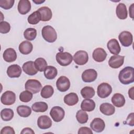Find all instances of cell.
<instances>
[{"label": "cell", "mask_w": 134, "mask_h": 134, "mask_svg": "<svg viewBox=\"0 0 134 134\" xmlns=\"http://www.w3.org/2000/svg\"><path fill=\"white\" fill-rule=\"evenodd\" d=\"M48 106L47 104L43 102H36L32 105L31 109L35 112L43 113L47 110Z\"/></svg>", "instance_id": "obj_29"}, {"label": "cell", "mask_w": 134, "mask_h": 134, "mask_svg": "<svg viewBox=\"0 0 134 134\" xmlns=\"http://www.w3.org/2000/svg\"><path fill=\"white\" fill-rule=\"evenodd\" d=\"M32 93L29 91H24L20 93L19 95V99L20 101L27 103L31 100L32 98Z\"/></svg>", "instance_id": "obj_38"}, {"label": "cell", "mask_w": 134, "mask_h": 134, "mask_svg": "<svg viewBox=\"0 0 134 134\" xmlns=\"http://www.w3.org/2000/svg\"><path fill=\"white\" fill-rule=\"evenodd\" d=\"M15 132L14 129L9 126H6L3 127L1 131V134H15Z\"/></svg>", "instance_id": "obj_41"}, {"label": "cell", "mask_w": 134, "mask_h": 134, "mask_svg": "<svg viewBox=\"0 0 134 134\" xmlns=\"http://www.w3.org/2000/svg\"><path fill=\"white\" fill-rule=\"evenodd\" d=\"M37 125L41 129H47L52 126V121L48 116L42 115L37 120Z\"/></svg>", "instance_id": "obj_14"}, {"label": "cell", "mask_w": 134, "mask_h": 134, "mask_svg": "<svg viewBox=\"0 0 134 134\" xmlns=\"http://www.w3.org/2000/svg\"><path fill=\"white\" fill-rule=\"evenodd\" d=\"M100 112L106 116H110L114 114L115 111V107L108 103H104L102 104L99 107Z\"/></svg>", "instance_id": "obj_22"}, {"label": "cell", "mask_w": 134, "mask_h": 134, "mask_svg": "<svg viewBox=\"0 0 134 134\" xmlns=\"http://www.w3.org/2000/svg\"><path fill=\"white\" fill-rule=\"evenodd\" d=\"M107 55L106 52L102 48H97L95 49L92 54L93 59L97 62H102L104 61Z\"/></svg>", "instance_id": "obj_16"}, {"label": "cell", "mask_w": 134, "mask_h": 134, "mask_svg": "<svg viewBox=\"0 0 134 134\" xmlns=\"http://www.w3.org/2000/svg\"><path fill=\"white\" fill-rule=\"evenodd\" d=\"M95 103L91 99H84L81 104V108L83 110L86 111H92L95 108Z\"/></svg>", "instance_id": "obj_27"}, {"label": "cell", "mask_w": 134, "mask_h": 134, "mask_svg": "<svg viewBox=\"0 0 134 134\" xmlns=\"http://www.w3.org/2000/svg\"><path fill=\"white\" fill-rule=\"evenodd\" d=\"M107 47L109 52L115 55L118 54L121 50L119 42L116 39H112L108 41Z\"/></svg>", "instance_id": "obj_17"}, {"label": "cell", "mask_w": 134, "mask_h": 134, "mask_svg": "<svg viewBox=\"0 0 134 134\" xmlns=\"http://www.w3.org/2000/svg\"><path fill=\"white\" fill-rule=\"evenodd\" d=\"M125 57L120 55H114L111 56L109 61L108 64L111 68L117 69L122 66L124 62Z\"/></svg>", "instance_id": "obj_12"}, {"label": "cell", "mask_w": 134, "mask_h": 134, "mask_svg": "<svg viewBox=\"0 0 134 134\" xmlns=\"http://www.w3.org/2000/svg\"><path fill=\"white\" fill-rule=\"evenodd\" d=\"M10 30V24L6 21H2L0 23V32L1 34H7Z\"/></svg>", "instance_id": "obj_40"}, {"label": "cell", "mask_w": 134, "mask_h": 134, "mask_svg": "<svg viewBox=\"0 0 134 134\" xmlns=\"http://www.w3.org/2000/svg\"><path fill=\"white\" fill-rule=\"evenodd\" d=\"M73 59L77 65H82L85 64L88 60V53L84 50H79L74 54Z\"/></svg>", "instance_id": "obj_7"}, {"label": "cell", "mask_w": 134, "mask_h": 134, "mask_svg": "<svg viewBox=\"0 0 134 134\" xmlns=\"http://www.w3.org/2000/svg\"><path fill=\"white\" fill-rule=\"evenodd\" d=\"M35 65L38 71H44L47 66V63L44 59L42 58H38L35 61Z\"/></svg>", "instance_id": "obj_37"}, {"label": "cell", "mask_w": 134, "mask_h": 134, "mask_svg": "<svg viewBox=\"0 0 134 134\" xmlns=\"http://www.w3.org/2000/svg\"><path fill=\"white\" fill-rule=\"evenodd\" d=\"M22 68L24 72L29 75H34L36 74L38 71L35 66V62L32 61L24 63Z\"/></svg>", "instance_id": "obj_15"}, {"label": "cell", "mask_w": 134, "mask_h": 134, "mask_svg": "<svg viewBox=\"0 0 134 134\" xmlns=\"http://www.w3.org/2000/svg\"><path fill=\"white\" fill-rule=\"evenodd\" d=\"M37 11L41 16V20L47 21L50 20L52 16V13L50 8L47 6H43L39 8Z\"/></svg>", "instance_id": "obj_20"}, {"label": "cell", "mask_w": 134, "mask_h": 134, "mask_svg": "<svg viewBox=\"0 0 134 134\" xmlns=\"http://www.w3.org/2000/svg\"><path fill=\"white\" fill-rule=\"evenodd\" d=\"M112 92L111 86L107 83H102L100 84L97 89L98 96L102 98H105L109 96Z\"/></svg>", "instance_id": "obj_5"}, {"label": "cell", "mask_w": 134, "mask_h": 134, "mask_svg": "<svg viewBox=\"0 0 134 134\" xmlns=\"http://www.w3.org/2000/svg\"><path fill=\"white\" fill-rule=\"evenodd\" d=\"M93 134V132L91 129L86 127H81L78 131V134Z\"/></svg>", "instance_id": "obj_42"}, {"label": "cell", "mask_w": 134, "mask_h": 134, "mask_svg": "<svg viewBox=\"0 0 134 134\" xmlns=\"http://www.w3.org/2000/svg\"><path fill=\"white\" fill-rule=\"evenodd\" d=\"M18 10L21 15H25L30 12L31 4L28 0H20L18 4Z\"/></svg>", "instance_id": "obj_19"}, {"label": "cell", "mask_w": 134, "mask_h": 134, "mask_svg": "<svg viewBox=\"0 0 134 134\" xmlns=\"http://www.w3.org/2000/svg\"><path fill=\"white\" fill-rule=\"evenodd\" d=\"M133 88H134V87H132L129 90V91H128L129 96L132 100L133 99Z\"/></svg>", "instance_id": "obj_46"}, {"label": "cell", "mask_w": 134, "mask_h": 134, "mask_svg": "<svg viewBox=\"0 0 134 134\" xmlns=\"http://www.w3.org/2000/svg\"><path fill=\"white\" fill-rule=\"evenodd\" d=\"M50 115L53 121L55 122H60L63 119L65 112L62 107L57 106L51 108L50 111Z\"/></svg>", "instance_id": "obj_6"}, {"label": "cell", "mask_w": 134, "mask_h": 134, "mask_svg": "<svg viewBox=\"0 0 134 134\" xmlns=\"http://www.w3.org/2000/svg\"><path fill=\"white\" fill-rule=\"evenodd\" d=\"M14 3V0H1L0 7L4 9H9L13 6Z\"/></svg>", "instance_id": "obj_39"}, {"label": "cell", "mask_w": 134, "mask_h": 134, "mask_svg": "<svg viewBox=\"0 0 134 134\" xmlns=\"http://www.w3.org/2000/svg\"><path fill=\"white\" fill-rule=\"evenodd\" d=\"M14 111L10 108H4L1 111V117L2 120L5 121L10 120L14 117Z\"/></svg>", "instance_id": "obj_32"}, {"label": "cell", "mask_w": 134, "mask_h": 134, "mask_svg": "<svg viewBox=\"0 0 134 134\" xmlns=\"http://www.w3.org/2000/svg\"><path fill=\"white\" fill-rule=\"evenodd\" d=\"M79 102L77 95L75 93H70L64 97V102L68 106H74Z\"/></svg>", "instance_id": "obj_26"}, {"label": "cell", "mask_w": 134, "mask_h": 134, "mask_svg": "<svg viewBox=\"0 0 134 134\" xmlns=\"http://www.w3.org/2000/svg\"><path fill=\"white\" fill-rule=\"evenodd\" d=\"M33 2L35 3L36 4H41V3H42L43 2H44V1H34L33 0Z\"/></svg>", "instance_id": "obj_47"}, {"label": "cell", "mask_w": 134, "mask_h": 134, "mask_svg": "<svg viewBox=\"0 0 134 134\" xmlns=\"http://www.w3.org/2000/svg\"><path fill=\"white\" fill-rule=\"evenodd\" d=\"M113 104L117 107H121L125 104V98L123 95L120 93L115 94L111 97Z\"/></svg>", "instance_id": "obj_24"}, {"label": "cell", "mask_w": 134, "mask_h": 134, "mask_svg": "<svg viewBox=\"0 0 134 134\" xmlns=\"http://www.w3.org/2000/svg\"><path fill=\"white\" fill-rule=\"evenodd\" d=\"M25 88L26 90L31 92L33 94L38 93L42 88L41 83L35 79H30L26 81L25 84Z\"/></svg>", "instance_id": "obj_4"}, {"label": "cell", "mask_w": 134, "mask_h": 134, "mask_svg": "<svg viewBox=\"0 0 134 134\" xmlns=\"http://www.w3.org/2000/svg\"><path fill=\"white\" fill-rule=\"evenodd\" d=\"M81 94L83 98L90 99L95 95V92L93 87L90 86H85L81 90Z\"/></svg>", "instance_id": "obj_31"}, {"label": "cell", "mask_w": 134, "mask_h": 134, "mask_svg": "<svg viewBox=\"0 0 134 134\" xmlns=\"http://www.w3.org/2000/svg\"><path fill=\"white\" fill-rule=\"evenodd\" d=\"M21 67L18 64H13L9 66L7 69V74L9 77H19L21 74Z\"/></svg>", "instance_id": "obj_18"}, {"label": "cell", "mask_w": 134, "mask_h": 134, "mask_svg": "<svg viewBox=\"0 0 134 134\" xmlns=\"http://www.w3.org/2000/svg\"><path fill=\"white\" fill-rule=\"evenodd\" d=\"M57 89L62 92L67 91L70 87V81L69 79L64 76L59 77L56 82Z\"/></svg>", "instance_id": "obj_9"}, {"label": "cell", "mask_w": 134, "mask_h": 134, "mask_svg": "<svg viewBox=\"0 0 134 134\" xmlns=\"http://www.w3.org/2000/svg\"><path fill=\"white\" fill-rule=\"evenodd\" d=\"M57 62L61 66H67L70 64L73 60L72 55L67 52H59L55 56Z\"/></svg>", "instance_id": "obj_3"}, {"label": "cell", "mask_w": 134, "mask_h": 134, "mask_svg": "<svg viewBox=\"0 0 134 134\" xmlns=\"http://www.w3.org/2000/svg\"><path fill=\"white\" fill-rule=\"evenodd\" d=\"M1 100L2 103L5 105H13L16 100V95L12 91H7L2 94Z\"/></svg>", "instance_id": "obj_10"}, {"label": "cell", "mask_w": 134, "mask_h": 134, "mask_svg": "<svg viewBox=\"0 0 134 134\" xmlns=\"http://www.w3.org/2000/svg\"><path fill=\"white\" fill-rule=\"evenodd\" d=\"M76 118L79 123L83 124L86 123L88 121V116L84 110L81 109L77 111L76 114Z\"/></svg>", "instance_id": "obj_35"}, {"label": "cell", "mask_w": 134, "mask_h": 134, "mask_svg": "<svg viewBox=\"0 0 134 134\" xmlns=\"http://www.w3.org/2000/svg\"><path fill=\"white\" fill-rule=\"evenodd\" d=\"M24 36L29 41L34 40L37 36V30L33 28H28L24 31Z\"/></svg>", "instance_id": "obj_34"}, {"label": "cell", "mask_w": 134, "mask_h": 134, "mask_svg": "<svg viewBox=\"0 0 134 134\" xmlns=\"http://www.w3.org/2000/svg\"><path fill=\"white\" fill-rule=\"evenodd\" d=\"M58 74L57 69L53 66H47L44 71V75L48 80L54 79Z\"/></svg>", "instance_id": "obj_28"}, {"label": "cell", "mask_w": 134, "mask_h": 134, "mask_svg": "<svg viewBox=\"0 0 134 134\" xmlns=\"http://www.w3.org/2000/svg\"><path fill=\"white\" fill-rule=\"evenodd\" d=\"M121 44L124 47H129L132 43L133 36L131 32L128 31H123L118 36Z\"/></svg>", "instance_id": "obj_8"}, {"label": "cell", "mask_w": 134, "mask_h": 134, "mask_svg": "<svg viewBox=\"0 0 134 134\" xmlns=\"http://www.w3.org/2000/svg\"><path fill=\"white\" fill-rule=\"evenodd\" d=\"M54 93V90L52 86L47 85L44 86L41 91L40 95L44 98H48L52 96Z\"/></svg>", "instance_id": "obj_33"}, {"label": "cell", "mask_w": 134, "mask_h": 134, "mask_svg": "<svg viewBox=\"0 0 134 134\" xmlns=\"http://www.w3.org/2000/svg\"><path fill=\"white\" fill-rule=\"evenodd\" d=\"M41 34L43 38L50 43L54 42L57 39V34L55 29L51 26H44L42 29Z\"/></svg>", "instance_id": "obj_2"}, {"label": "cell", "mask_w": 134, "mask_h": 134, "mask_svg": "<svg viewBox=\"0 0 134 134\" xmlns=\"http://www.w3.org/2000/svg\"><path fill=\"white\" fill-rule=\"evenodd\" d=\"M20 133L23 134V133H30V134H34L35 132L34 131V130L30 128H28V127H26L24 128L22 131H21Z\"/></svg>", "instance_id": "obj_44"}, {"label": "cell", "mask_w": 134, "mask_h": 134, "mask_svg": "<svg viewBox=\"0 0 134 134\" xmlns=\"http://www.w3.org/2000/svg\"><path fill=\"white\" fill-rule=\"evenodd\" d=\"M27 20L28 23L31 25L37 24L40 20H41L40 14L37 10H36L28 16Z\"/></svg>", "instance_id": "obj_36"}, {"label": "cell", "mask_w": 134, "mask_h": 134, "mask_svg": "<svg viewBox=\"0 0 134 134\" xmlns=\"http://www.w3.org/2000/svg\"><path fill=\"white\" fill-rule=\"evenodd\" d=\"M133 4H132V5L129 7V15L131 18L132 19L133 18Z\"/></svg>", "instance_id": "obj_45"}, {"label": "cell", "mask_w": 134, "mask_h": 134, "mask_svg": "<svg viewBox=\"0 0 134 134\" xmlns=\"http://www.w3.org/2000/svg\"><path fill=\"white\" fill-rule=\"evenodd\" d=\"M133 121H134L133 120V113H131L127 117V118L126 120V122L127 124H128L131 126H133V125H134Z\"/></svg>", "instance_id": "obj_43"}, {"label": "cell", "mask_w": 134, "mask_h": 134, "mask_svg": "<svg viewBox=\"0 0 134 134\" xmlns=\"http://www.w3.org/2000/svg\"><path fill=\"white\" fill-rule=\"evenodd\" d=\"M116 15L120 19H125L127 17L128 12L126 6L124 3H119L116 7Z\"/></svg>", "instance_id": "obj_25"}, {"label": "cell", "mask_w": 134, "mask_h": 134, "mask_svg": "<svg viewBox=\"0 0 134 134\" xmlns=\"http://www.w3.org/2000/svg\"><path fill=\"white\" fill-rule=\"evenodd\" d=\"M120 82L124 85H128L134 81V69L131 66H127L121 70L118 75Z\"/></svg>", "instance_id": "obj_1"}, {"label": "cell", "mask_w": 134, "mask_h": 134, "mask_svg": "<svg viewBox=\"0 0 134 134\" xmlns=\"http://www.w3.org/2000/svg\"><path fill=\"white\" fill-rule=\"evenodd\" d=\"M19 50L23 54H28L31 52L33 49L32 44L28 41H24L19 46Z\"/></svg>", "instance_id": "obj_23"}, {"label": "cell", "mask_w": 134, "mask_h": 134, "mask_svg": "<svg viewBox=\"0 0 134 134\" xmlns=\"http://www.w3.org/2000/svg\"><path fill=\"white\" fill-rule=\"evenodd\" d=\"M3 59L7 62H12L17 59V54L15 50L11 48L6 49L3 53Z\"/></svg>", "instance_id": "obj_21"}, {"label": "cell", "mask_w": 134, "mask_h": 134, "mask_svg": "<svg viewBox=\"0 0 134 134\" xmlns=\"http://www.w3.org/2000/svg\"><path fill=\"white\" fill-rule=\"evenodd\" d=\"M17 112L20 117H27L30 115L31 113V109L28 106L20 105L17 107Z\"/></svg>", "instance_id": "obj_30"}, {"label": "cell", "mask_w": 134, "mask_h": 134, "mask_svg": "<svg viewBox=\"0 0 134 134\" xmlns=\"http://www.w3.org/2000/svg\"><path fill=\"white\" fill-rule=\"evenodd\" d=\"M97 77V73L92 69L85 70L82 74V79L84 82L90 83L94 82Z\"/></svg>", "instance_id": "obj_11"}, {"label": "cell", "mask_w": 134, "mask_h": 134, "mask_svg": "<svg viewBox=\"0 0 134 134\" xmlns=\"http://www.w3.org/2000/svg\"><path fill=\"white\" fill-rule=\"evenodd\" d=\"M90 127L93 131L96 132H101L105 129V124L102 119L95 118L91 121Z\"/></svg>", "instance_id": "obj_13"}]
</instances>
